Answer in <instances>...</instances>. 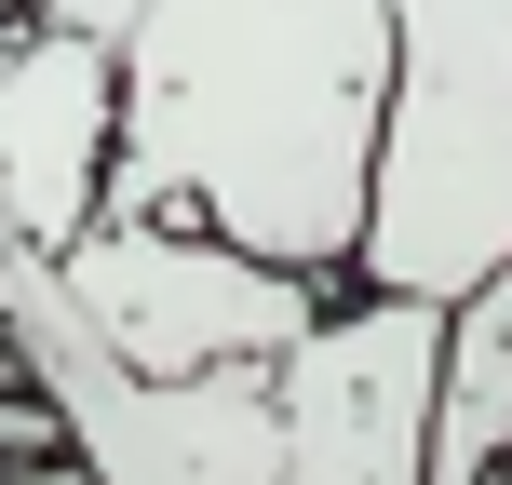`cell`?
<instances>
[{
  "instance_id": "6da1fadb",
  "label": "cell",
  "mask_w": 512,
  "mask_h": 485,
  "mask_svg": "<svg viewBox=\"0 0 512 485\" xmlns=\"http://www.w3.org/2000/svg\"><path fill=\"white\" fill-rule=\"evenodd\" d=\"M391 95V0H135L108 41L95 216H189L297 283H351Z\"/></svg>"
},
{
  "instance_id": "7a4b0ae2",
  "label": "cell",
  "mask_w": 512,
  "mask_h": 485,
  "mask_svg": "<svg viewBox=\"0 0 512 485\" xmlns=\"http://www.w3.org/2000/svg\"><path fill=\"white\" fill-rule=\"evenodd\" d=\"M512 256V0H391V95L351 283L459 297Z\"/></svg>"
},
{
  "instance_id": "3957f363",
  "label": "cell",
  "mask_w": 512,
  "mask_h": 485,
  "mask_svg": "<svg viewBox=\"0 0 512 485\" xmlns=\"http://www.w3.org/2000/svg\"><path fill=\"white\" fill-rule=\"evenodd\" d=\"M0 364H14L27 405L54 418V445L81 459V485H283L270 364L135 378V364L68 310L54 256H27V243H0Z\"/></svg>"
},
{
  "instance_id": "277c9868",
  "label": "cell",
  "mask_w": 512,
  "mask_h": 485,
  "mask_svg": "<svg viewBox=\"0 0 512 485\" xmlns=\"http://www.w3.org/2000/svg\"><path fill=\"white\" fill-rule=\"evenodd\" d=\"M68 310L135 364V378H203V364H270L283 337L324 310V283L270 270V256L189 230V216H95L54 256Z\"/></svg>"
},
{
  "instance_id": "5b68a950",
  "label": "cell",
  "mask_w": 512,
  "mask_h": 485,
  "mask_svg": "<svg viewBox=\"0 0 512 485\" xmlns=\"http://www.w3.org/2000/svg\"><path fill=\"white\" fill-rule=\"evenodd\" d=\"M432 351H445V310H432V297H378V283L324 297V310L270 351L283 485H418Z\"/></svg>"
},
{
  "instance_id": "8992f818",
  "label": "cell",
  "mask_w": 512,
  "mask_h": 485,
  "mask_svg": "<svg viewBox=\"0 0 512 485\" xmlns=\"http://www.w3.org/2000/svg\"><path fill=\"white\" fill-rule=\"evenodd\" d=\"M95 162H108V41L54 14H0V243L68 256L95 230Z\"/></svg>"
},
{
  "instance_id": "52a82bcc",
  "label": "cell",
  "mask_w": 512,
  "mask_h": 485,
  "mask_svg": "<svg viewBox=\"0 0 512 485\" xmlns=\"http://www.w3.org/2000/svg\"><path fill=\"white\" fill-rule=\"evenodd\" d=\"M27 14H54V27H81V41H122V27H135V0H27Z\"/></svg>"
},
{
  "instance_id": "ba28073f",
  "label": "cell",
  "mask_w": 512,
  "mask_h": 485,
  "mask_svg": "<svg viewBox=\"0 0 512 485\" xmlns=\"http://www.w3.org/2000/svg\"><path fill=\"white\" fill-rule=\"evenodd\" d=\"M0 14H27V0H0Z\"/></svg>"
}]
</instances>
